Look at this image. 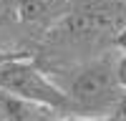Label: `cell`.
Here are the masks:
<instances>
[{
    "mask_svg": "<svg viewBox=\"0 0 126 121\" xmlns=\"http://www.w3.org/2000/svg\"><path fill=\"white\" fill-rule=\"evenodd\" d=\"M15 33H20V28H18V0H0V45L8 48L3 35H15Z\"/></svg>",
    "mask_w": 126,
    "mask_h": 121,
    "instance_id": "obj_6",
    "label": "cell"
},
{
    "mask_svg": "<svg viewBox=\"0 0 126 121\" xmlns=\"http://www.w3.org/2000/svg\"><path fill=\"white\" fill-rule=\"evenodd\" d=\"M0 48H3V45H0Z\"/></svg>",
    "mask_w": 126,
    "mask_h": 121,
    "instance_id": "obj_12",
    "label": "cell"
},
{
    "mask_svg": "<svg viewBox=\"0 0 126 121\" xmlns=\"http://www.w3.org/2000/svg\"><path fill=\"white\" fill-rule=\"evenodd\" d=\"M50 114L56 111L0 88V121H43Z\"/></svg>",
    "mask_w": 126,
    "mask_h": 121,
    "instance_id": "obj_5",
    "label": "cell"
},
{
    "mask_svg": "<svg viewBox=\"0 0 126 121\" xmlns=\"http://www.w3.org/2000/svg\"><path fill=\"white\" fill-rule=\"evenodd\" d=\"M126 25V0H71L68 13L35 43L40 68L66 66L113 48Z\"/></svg>",
    "mask_w": 126,
    "mask_h": 121,
    "instance_id": "obj_1",
    "label": "cell"
},
{
    "mask_svg": "<svg viewBox=\"0 0 126 121\" xmlns=\"http://www.w3.org/2000/svg\"><path fill=\"white\" fill-rule=\"evenodd\" d=\"M0 88L20 98H28L33 104H40L56 114H73L68 96L35 63V58H15L0 63Z\"/></svg>",
    "mask_w": 126,
    "mask_h": 121,
    "instance_id": "obj_3",
    "label": "cell"
},
{
    "mask_svg": "<svg viewBox=\"0 0 126 121\" xmlns=\"http://www.w3.org/2000/svg\"><path fill=\"white\" fill-rule=\"evenodd\" d=\"M113 116H126V88H124V93L119 98V106H116V114Z\"/></svg>",
    "mask_w": 126,
    "mask_h": 121,
    "instance_id": "obj_10",
    "label": "cell"
},
{
    "mask_svg": "<svg viewBox=\"0 0 126 121\" xmlns=\"http://www.w3.org/2000/svg\"><path fill=\"white\" fill-rule=\"evenodd\" d=\"M116 48L66 66L43 68L68 96L78 116H113L124 88L116 78Z\"/></svg>",
    "mask_w": 126,
    "mask_h": 121,
    "instance_id": "obj_2",
    "label": "cell"
},
{
    "mask_svg": "<svg viewBox=\"0 0 126 121\" xmlns=\"http://www.w3.org/2000/svg\"><path fill=\"white\" fill-rule=\"evenodd\" d=\"M113 121H126V116H113Z\"/></svg>",
    "mask_w": 126,
    "mask_h": 121,
    "instance_id": "obj_11",
    "label": "cell"
},
{
    "mask_svg": "<svg viewBox=\"0 0 126 121\" xmlns=\"http://www.w3.org/2000/svg\"><path fill=\"white\" fill-rule=\"evenodd\" d=\"M116 78H119L121 88H126V53L116 56Z\"/></svg>",
    "mask_w": 126,
    "mask_h": 121,
    "instance_id": "obj_8",
    "label": "cell"
},
{
    "mask_svg": "<svg viewBox=\"0 0 126 121\" xmlns=\"http://www.w3.org/2000/svg\"><path fill=\"white\" fill-rule=\"evenodd\" d=\"M71 0H18V28L20 38L33 48L58 20L68 13Z\"/></svg>",
    "mask_w": 126,
    "mask_h": 121,
    "instance_id": "obj_4",
    "label": "cell"
},
{
    "mask_svg": "<svg viewBox=\"0 0 126 121\" xmlns=\"http://www.w3.org/2000/svg\"><path fill=\"white\" fill-rule=\"evenodd\" d=\"M43 121H113V116H78V114H50Z\"/></svg>",
    "mask_w": 126,
    "mask_h": 121,
    "instance_id": "obj_7",
    "label": "cell"
},
{
    "mask_svg": "<svg viewBox=\"0 0 126 121\" xmlns=\"http://www.w3.org/2000/svg\"><path fill=\"white\" fill-rule=\"evenodd\" d=\"M113 48H116L119 53H126V25L116 33V38H113Z\"/></svg>",
    "mask_w": 126,
    "mask_h": 121,
    "instance_id": "obj_9",
    "label": "cell"
}]
</instances>
